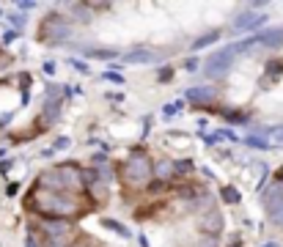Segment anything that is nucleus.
Returning a JSON list of instances; mask_svg holds the SVG:
<instances>
[{
	"mask_svg": "<svg viewBox=\"0 0 283 247\" xmlns=\"http://www.w3.org/2000/svg\"><path fill=\"white\" fill-rule=\"evenodd\" d=\"M217 36H220V33H217V30H212V33H206V36L195 39V42H193V50H201V47L212 44V42H214V39H217Z\"/></svg>",
	"mask_w": 283,
	"mask_h": 247,
	"instance_id": "nucleus-16",
	"label": "nucleus"
},
{
	"mask_svg": "<svg viewBox=\"0 0 283 247\" xmlns=\"http://www.w3.org/2000/svg\"><path fill=\"white\" fill-rule=\"evenodd\" d=\"M55 173H58V179H60V184H64V190L66 192H83V170L77 168V165H58L55 168Z\"/></svg>",
	"mask_w": 283,
	"mask_h": 247,
	"instance_id": "nucleus-5",
	"label": "nucleus"
},
{
	"mask_svg": "<svg viewBox=\"0 0 283 247\" xmlns=\"http://www.w3.org/2000/svg\"><path fill=\"white\" fill-rule=\"evenodd\" d=\"M9 22L14 25V28H22V25H25V19H22V14H11V17H9Z\"/></svg>",
	"mask_w": 283,
	"mask_h": 247,
	"instance_id": "nucleus-21",
	"label": "nucleus"
},
{
	"mask_svg": "<svg viewBox=\"0 0 283 247\" xmlns=\"http://www.w3.org/2000/svg\"><path fill=\"white\" fill-rule=\"evenodd\" d=\"M44 72H47V75H52V72H55V63L47 61V63H44Z\"/></svg>",
	"mask_w": 283,
	"mask_h": 247,
	"instance_id": "nucleus-25",
	"label": "nucleus"
},
{
	"mask_svg": "<svg viewBox=\"0 0 283 247\" xmlns=\"http://www.w3.org/2000/svg\"><path fill=\"white\" fill-rule=\"evenodd\" d=\"M272 137H275V140H278V143H283V126H280V129H278V132H275V135H272Z\"/></svg>",
	"mask_w": 283,
	"mask_h": 247,
	"instance_id": "nucleus-27",
	"label": "nucleus"
},
{
	"mask_svg": "<svg viewBox=\"0 0 283 247\" xmlns=\"http://www.w3.org/2000/svg\"><path fill=\"white\" fill-rule=\"evenodd\" d=\"M69 19H64L60 14H50V17H44L42 19V28H39V42H44V44H60V42H66L69 39Z\"/></svg>",
	"mask_w": 283,
	"mask_h": 247,
	"instance_id": "nucleus-3",
	"label": "nucleus"
},
{
	"mask_svg": "<svg viewBox=\"0 0 283 247\" xmlns=\"http://www.w3.org/2000/svg\"><path fill=\"white\" fill-rule=\"evenodd\" d=\"M91 192H93V198H97V201H99V203H102V201H105V184H102V182L91 184V187H88V195H91Z\"/></svg>",
	"mask_w": 283,
	"mask_h": 247,
	"instance_id": "nucleus-18",
	"label": "nucleus"
},
{
	"mask_svg": "<svg viewBox=\"0 0 283 247\" xmlns=\"http://www.w3.org/2000/svg\"><path fill=\"white\" fill-rule=\"evenodd\" d=\"M256 39H259V44H264V47H280L283 44V28L267 30V33H261V36H256Z\"/></svg>",
	"mask_w": 283,
	"mask_h": 247,
	"instance_id": "nucleus-13",
	"label": "nucleus"
},
{
	"mask_svg": "<svg viewBox=\"0 0 283 247\" xmlns=\"http://www.w3.org/2000/svg\"><path fill=\"white\" fill-rule=\"evenodd\" d=\"M66 146H69V137H58L55 140V149H66Z\"/></svg>",
	"mask_w": 283,
	"mask_h": 247,
	"instance_id": "nucleus-24",
	"label": "nucleus"
},
{
	"mask_svg": "<svg viewBox=\"0 0 283 247\" xmlns=\"http://www.w3.org/2000/svg\"><path fill=\"white\" fill-rule=\"evenodd\" d=\"M42 118H44L47 124L55 121V118H58V102H47V104H44V116H42Z\"/></svg>",
	"mask_w": 283,
	"mask_h": 247,
	"instance_id": "nucleus-15",
	"label": "nucleus"
},
{
	"mask_svg": "<svg viewBox=\"0 0 283 247\" xmlns=\"http://www.w3.org/2000/svg\"><path fill=\"white\" fill-rule=\"evenodd\" d=\"M25 209L52 220H77L93 209V201L85 198L83 192H52L33 184V190L25 198Z\"/></svg>",
	"mask_w": 283,
	"mask_h": 247,
	"instance_id": "nucleus-1",
	"label": "nucleus"
},
{
	"mask_svg": "<svg viewBox=\"0 0 283 247\" xmlns=\"http://www.w3.org/2000/svg\"><path fill=\"white\" fill-rule=\"evenodd\" d=\"M154 176H157V182H171L173 176H179V168L173 159H160V162H154Z\"/></svg>",
	"mask_w": 283,
	"mask_h": 247,
	"instance_id": "nucleus-11",
	"label": "nucleus"
},
{
	"mask_svg": "<svg viewBox=\"0 0 283 247\" xmlns=\"http://www.w3.org/2000/svg\"><path fill=\"white\" fill-rule=\"evenodd\" d=\"M264 14H259V11H245V14H239L234 19V30H253L259 28V25H264Z\"/></svg>",
	"mask_w": 283,
	"mask_h": 247,
	"instance_id": "nucleus-9",
	"label": "nucleus"
},
{
	"mask_svg": "<svg viewBox=\"0 0 283 247\" xmlns=\"http://www.w3.org/2000/svg\"><path fill=\"white\" fill-rule=\"evenodd\" d=\"M72 63H75V69H80V72H88V66H85V63H80V61H72Z\"/></svg>",
	"mask_w": 283,
	"mask_h": 247,
	"instance_id": "nucleus-26",
	"label": "nucleus"
},
{
	"mask_svg": "<svg viewBox=\"0 0 283 247\" xmlns=\"http://www.w3.org/2000/svg\"><path fill=\"white\" fill-rule=\"evenodd\" d=\"M234 55H239L237 44L226 47V50H220V52H214V55L209 58L206 75H209V77H220V75H226V72L231 69V61H234Z\"/></svg>",
	"mask_w": 283,
	"mask_h": 247,
	"instance_id": "nucleus-4",
	"label": "nucleus"
},
{
	"mask_svg": "<svg viewBox=\"0 0 283 247\" xmlns=\"http://www.w3.org/2000/svg\"><path fill=\"white\" fill-rule=\"evenodd\" d=\"M42 231L52 239V242H66V239L72 236V223L69 220H47L42 225Z\"/></svg>",
	"mask_w": 283,
	"mask_h": 247,
	"instance_id": "nucleus-7",
	"label": "nucleus"
},
{
	"mask_svg": "<svg viewBox=\"0 0 283 247\" xmlns=\"http://www.w3.org/2000/svg\"><path fill=\"white\" fill-rule=\"evenodd\" d=\"M223 201L226 203H239V192H237V187H223Z\"/></svg>",
	"mask_w": 283,
	"mask_h": 247,
	"instance_id": "nucleus-17",
	"label": "nucleus"
},
{
	"mask_svg": "<svg viewBox=\"0 0 283 247\" xmlns=\"http://www.w3.org/2000/svg\"><path fill=\"white\" fill-rule=\"evenodd\" d=\"M264 206H267V211H269V220L283 228V190H278V187L269 190L267 198H264Z\"/></svg>",
	"mask_w": 283,
	"mask_h": 247,
	"instance_id": "nucleus-6",
	"label": "nucleus"
},
{
	"mask_svg": "<svg viewBox=\"0 0 283 247\" xmlns=\"http://www.w3.org/2000/svg\"><path fill=\"white\" fill-rule=\"evenodd\" d=\"M88 55H93V58H113V55H116V50H88Z\"/></svg>",
	"mask_w": 283,
	"mask_h": 247,
	"instance_id": "nucleus-20",
	"label": "nucleus"
},
{
	"mask_svg": "<svg viewBox=\"0 0 283 247\" xmlns=\"http://www.w3.org/2000/svg\"><path fill=\"white\" fill-rule=\"evenodd\" d=\"M261 247H278V244H261Z\"/></svg>",
	"mask_w": 283,
	"mask_h": 247,
	"instance_id": "nucleus-29",
	"label": "nucleus"
},
{
	"mask_svg": "<svg viewBox=\"0 0 283 247\" xmlns=\"http://www.w3.org/2000/svg\"><path fill=\"white\" fill-rule=\"evenodd\" d=\"M151 176H154V162L146 157L143 149H135L132 154L118 165V179L127 187H135V190H138V187H146Z\"/></svg>",
	"mask_w": 283,
	"mask_h": 247,
	"instance_id": "nucleus-2",
	"label": "nucleus"
},
{
	"mask_svg": "<svg viewBox=\"0 0 283 247\" xmlns=\"http://www.w3.org/2000/svg\"><path fill=\"white\" fill-rule=\"evenodd\" d=\"M124 63H160V52L138 47V50H132V52L124 55Z\"/></svg>",
	"mask_w": 283,
	"mask_h": 247,
	"instance_id": "nucleus-10",
	"label": "nucleus"
},
{
	"mask_svg": "<svg viewBox=\"0 0 283 247\" xmlns=\"http://www.w3.org/2000/svg\"><path fill=\"white\" fill-rule=\"evenodd\" d=\"M25 244H28V247H47V239L39 236L36 228H30V231H28V239H25Z\"/></svg>",
	"mask_w": 283,
	"mask_h": 247,
	"instance_id": "nucleus-14",
	"label": "nucleus"
},
{
	"mask_svg": "<svg viewBox=\"0 0 283 247\" xmlns=\"http://www.w3.org/2000/svg\"><path fill=\"white\" fill-rule=\"evenodd\" d=\"M223 225H226V220L220 211H206L204 217H201V231L209 233V236H217V233H223Z\"/></svg>",
	"mask_w": 283,
	"mask_h": 247,
	"instance_id": "nucleus-8",
	"label": "nucleus"
},
{
	"mask_svg": "<svg viewBox=\"0 0 283 247\" xmlns=\"http://www.w3.org/2000/svg\"><path fill=\"white\" fill-rule=\"evenodd\" d=\"M33 6H36L33 0H19V3H17V9H19V11H30Z\"/></svg>",
	"mask_w": 283,
	"mask_h": 247,
	"instance_id": "nucleus-22",
	"label": "nucleus"
},
{
	"mask_svg": "<svg viewBox=\"0 0 283 247\" xmlns=\"http://www.w3.org/2000/svg\"><path fill=\"white\" fill-rule=\"evenodd\" d=\"M187 99L198 104H209L214 99V88H193V91H187Z\"/></svg>",
	"mask_w": 283,
	"mask_h": 247,
	"instance_id": "nucleus-12",
	"label": "nucleus"
},
{
	"mask_svg": "<svg viewBox=\"0 0 283 247\" xmlns=\"http://www.w3.org/2000/svg\"><path fill=\"white\" fill-rule=\"evenodd\" d=\"M179 108H181V102H171V104H165V113H168V116H173Z\"/></svg>",
	"mask_w": 283,
	"mask_h": 247,
	"instance_id": "nucleus-23",
	"label": "nucleus"
},
{
	"mask_svg": "<svg viewBox=\"0 0 283 247\" xmlns=\"http://www.w3.org/2000/svg\"><path fill=\"white\" fill-rule=\"evenodd\" d=\"M102 225H105V228H113V231H118L121 236H130V231H127L121 223H116V220H102Z\"/></svg>",
	"mask_w": 283,
	"mask_h": 247,
	"instance_id": "nucleus-19",
	"label": "nucleus"
},
{
	"mask_svg": "<svg viewBox=\"0 0 283 247\" xmlns=\"http://www.w3.org/2000/svg\"><path fill=\"white\" fill-rule=\"evenodd\" d=\"M278 179H280V182H283V168H280V170H278Z\"/></svg>",
	"mask_w": 283,
	"mask_h": 247,
	"instance_id": "nucleus-28",
	"label": "nucleus"
}]
</instances>
